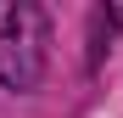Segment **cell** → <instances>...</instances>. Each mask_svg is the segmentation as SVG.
Instances as JSON below:
<instances>
[{"label":"cell","instance_id":"1","mask_svg":"<svg viewBox=\"0 0 123 118\" xmlns=\"http://www.w3.org/2000/svg\"><path fill=\"white\" fill-rule=\"evenodd\" d=\"M45 62H50V17H45V6L23 0L0 23V84L6 90H39Z\"/></svg>","mask_w":123,"mask_h":118},{"label":"cell","instance_id":"2","mask_svg":"<svg viewBox=\"0 0 123 118\" xmlns=\"http://www.w3.org/2000/svg\"><path fill=\"white\" fill-rule=\"evenodd\" d=\"M112 28H117V11H112V6H95V11H90V73L101 68V51H112V45H106Z\"/></svg>","mask_w":123,"mask_h":118}]
</instances>
